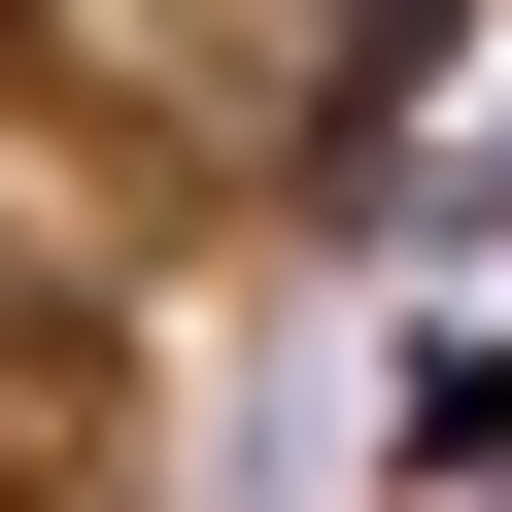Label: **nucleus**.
Returning a JSON list of instances; mask_svg holds the SVG:
<instances>
[{"mask_svg":"<svg viewBox=\"0 0 512 512\" xmlns=\"http://www.w3.org/2000/svg\"><path fill=\"white\" fill-rule=\"evenodd\" d=\"M444 35H478V0H342V103H308V171H410V103H444Z\"/></svg>","mask_w":512,"mask_h":512,"instance_id":"nucleus-1","label":"nucleus"},{"mask_svg":"<svg viewBox=\"0 0 512 512\" xmlns=\"http://www.w3.org/2000/svg\"><path fill=\"white\" fill-rule=\"evenodd\" d=\"M410 478H512V342H444V376H410Z\"/></svg>","mask_w":512,"mask_h":512,"instance_id":"nucleus-2","label":"nucleus"}]
</instances>
